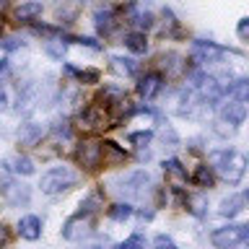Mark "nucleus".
Returning a JSON list of instances; mask_svg holds the SVG:
<instances>
[{"mask_svg": "<svg viewBox=\"0 0 249 249\" xmlns=\"http://www.w3.org/2000/svg\"><path fill=\"white\" fill-rule=\"evenodd\" d=\"M127 161L124 148H120L114 140H101V163L104 166H122Z\"/></svg>", "mask_w": 249, "mask_h": 249, "instance_id": "nucleus-9", "label": "nucleus"}, {"mask_svg": "<svg viewBox=\"0 0 249 249\" xmlns=\"http://www.w3.org/2000/svg\"><path fill=\"white\" fill-rule=\"evenodd\" d=\"M75 161L81 163L83 169L96 171L101 166V143H99V140H83V143H78Z\"/></svg>", "mask_w": 249, "mask_h": 249, "instance_id": "nucleus-5", "label": "nucleus"}, {"mask_svg": "<svg viewBox=\"0 0 249 249\" xmlns=\"http://www.w3.org/2000/svg\"><path fill=\"white\" fill-rule=\"evenodd\" d=\"M23 42L21 39H16V36H8V39H0V47H3V50H8V52H13V50H18Z\"/></svg>", "mask_w": 249, "mask_h": 249, "instance_id": "nucleus-33", "label": "nucleus"}, {"mask_svg": "<svg viewBox=\"0 0 249 249\" xmlns=\"http://www.w3.org/2000/svg\"><path fill=\"white\" fill-rule=\"evenodd\" d=\"M208 163L218 171V177L229 184H239L247 174V156L233 148H221V151H210Z\"/></svg>", "mask_w": 249, "mask_h": 249, "instance_id": "nucleus-1", "label": "nucleus"}, {"mask_svg": "<svg viewBox=\"0 0 249 249\" xmlns=\"http://www.w3.org/2000/svg\"><path fill=\"white\" fill-rule=\"evenodd\" d=\"M226 54L223 47H218L213 42H195V52H192V60L202 65V62H218Z\"/></svg>", "mask_w": 249, "mask_h": 249, "instance_id": "nucleus-7", "label": "nucleus"}, {"mask_svg": "<svg viewBox=\"0 0 249 249\" xmlns=\"http://www.w3.org/2000/svg\"><path fill=\"white\" fill-rule=\"evenodd\" d=\"M244 200H249V190H247V192H244Z\"/></svg>", "mask_w": 249, "mask_h": 249, "instance_id": "nucleus-37", "label": "nucleus"}, {"mask_svg": "<svg viewBox=\"0 0 249 249\" xmlns=\"http://www.w3.org/2000/svg\"><path fill=\"white\" fill-rule=\"evenodd\" d=\"M75 182H78L75 171H70L68 166H54V169H50V171H44V174H42L39 187H42L44 195H60V192L70 190Z\"/></svg>", "mask_w": 249, "mask_h": 249, "instance_id": "nucleus-3", "label": "nucleus"}, {"mask_svg": "<svg viewBox=\"0 0 249 249\" xmlns=\"http://www.w3.org/2000/svg\"><path fill=\"white\" fill-rule=\"evenodd\" d=\"M112 70L120 73V75H138L140 65L130 57H112Z\"/></svg>", "mask_w": 249, "mask_h": 249, "instance_id": "nucleus-21", "label": "nucleus"}, {"mask_svg": "<svg viewBox=\"0 0 249 249\" xmlns=\"http://www.w3.org/2000/svg\"><path fill=\"white\" fill-rule=\"evenodd\" d=\"M130 215H132L130 202H114V205L109 208V218H114V221H127Z\"/></svg>", "mask_w": 249, "mask_h": 249, "instance_id": "nucleus-25", "label": "nucleus"}, {"mask_svg": "<svg viewBox=\"0 0 249 249\" xmlns=\"http://www.w3.org/2000/svg\"><path fill=\"white\" fill-rule=\"evenodd\" d=\"M210 241L218 249H231L244 241V226H223V229H215L210 233Z\"/></svg>", "mask_w": 249, "mask_h": 249, "instance_id": "nucleus-6", "label": "nucleus"}, {"mask_svg": "<svg viewBox=\"0 0 249 249\" xmlns=\"http://www.w3.org/2000/svg\"><path fill=\"white\" fill-rule=\"evenodd\" d=\"M75 127L81 130V132H89V135H93V132H101L104 127H112V117H109V109L101 107V104L86 107L83 112L78 114Z\"/></svg>", "mask_w": 249, "mask_h": 249, "instance_id": "nucleus-2", "label": "nucleus"}, {"mask_svg": "<svg viewBox=\"0 0 249 249\" xmlns=\"http://www.w3.org/2000/svg\"><path fill=\"white\" fill-rule=\"evenodd\" d=\"M44 50H47V54H50V57L62 60V54H65V44L57 42V39H50V42H44Z\"/></svg>", "mask_w": 249, "mask_h": 249, "instance_id": "nucleus-29", "label": "nucleus"}, {"mask_svg": "<svg viewBox=\"0 0 249 249\" xmlns=\"http://www.w3.org/2000/svg\"><path fill=\"white\" fill-rule=\"evenodd\" d=\"M65 73L73 75V78H78L81 83H96V81H99V70H78V68H73V65H65Z\"/></svg>", "mask_w": 249, "mask_h": 249, "instance_id": "nucleus-24", "label": "nucleus"}, {"mask_svg": "<svg viewBox=\"0 0 249 249\" xmlns=\"http://www.w3.org/2000/svg\"><path fill=\"white\" fill-rule=\"evenodd\" d=\"M241 205H244V197L241 195H229V197L221 200V208H218V213L223 218H233L241 213Z\"/></svg>", "mask_w": 249, "mask_h": 249, "instance_id": "nucleus-17", "label": "nucleus"}, {"mask_svg": "<svg viewBox=\"0 0 249 249\" xmlns=\"http://www.w3.org/2000/svg\"><path fill=\"white\" fill-rule=\"evenodd\" d=\"M0 34H3V21H0Z\"/></svg>", "mask_w": 249, "mask_h": 249, "instance_id": "nucleus-38", "label": "nucleus"}, {"mask_svg": "<svg viewBox=\"0 0 249 249\" xmlns=\"http://www.w3.org/2000/svg\"><path fill=\"white\" fill-rule=\"evenodd\" d=\"M236 36L241 42H249V16H244V18L236 23Z\"/></svg>", "mask_w": 249, "mask_h": 249, "instance_id": "nucleus-32", "label": "nucleus"}, {"mask_svg": "<svg viewBox=\"0 0 249 249\" xmlns=\"http://www.w3.org/2000/svg\"><path fill=\"white\" fill-rule=\"evenodd\" d=\"M231 249H233V247H231Z\"/></svg>", "mask_w": 249, "mask_h": 249, "instance_id": "nucleus-39", "label": "nucleus"}, {"mask_svg": "<svg viewBox=\"0 0 249 249\" xmlns=\"http://www.w3.org/2000/svg\"><path fill=\"white\" fill-rule=\"evenodd\" d=\"M11 169L16 171V174H23V177H29V174H34V163H31L29 159H23V156H16V159L11 161Z\"/></svg>", "mask_w": 249, "mask_h": 249, "instance_id": "nucleus-27", "label": "nucleus"}, {"mask_svg": "<svg viewBox=\"0 0 249 249\" xmlns=\"http://www.w3.org/2000/svg\"><path fill=\"white\" fill-rule=\"evenodd\" d=\"M8 5H11V0H0V11H5Z\"/></svg>", "mask_w": 249, "mask_h": 249, "instance_id": "nucleus-36", "label": "nucleus"}, {"mask_svg": "<svg viewBox=\"0 0 249 249\" xmlns=\"http://www.w3.org/2000/svg\"><path fill=\"white\" fill-rule=\"evenodd\" d=\"M124 47L135 54H145L148 52V39H145L143 31H130V34H124Z\"/></svg>", "mask_w": 249, "mask_h": 249, "instance_id": "nucleus-18", "label": "nucleus"}, {"mask_svg": "<svg viewBox=\"0 0 249 249\" xmlns=\"http://www.w3.org/2000/svg\"><path fill=\"white\" fill-rule=\"evenodd\" d=\"M93 229V218L91 213H78L73 218H68L65 226H62V239H68V241H78V239H83V236H89Z\"/></svg>", "mask_w": 249, "mask_h": 249, "instance_id": "nucleus-4", "label": "nucleus"}, {"mask_svg": "<svg viewBox=\"0 0 249 249\" xmlns=\"http://www.w3.org/2000/svg\"><path fill=\"white\" fill-rule=\"evenodd\" d=\"M221 120L226 124H231V127H239V124L247 120V107L241 104V101H236V99L229 101V104L221 107Z\"/></svg>", "mask_w": 249, "mask_h": 249, "instance_id": "nucleus-11", "label": "nucleus"}, {"mask_svg": "<svg viewBox=\"0 0 249 249\" xmlns=\"http://www.w3.org/2000/svg\"><path fill=\"white\" fill-rule=\"evenodd\" d=\"M18 233L29 241H36L42 236V221H39L36 215H23L18 221Z\"/></svg>", "mask_w": 249, "mask_h": 249, "instance_id": "nucleus-14", "label": "nucleus"}, {"mask_svg": "<svg viewBox=\"0 0 249 249\" xmlns=\"http://www.w3.org/2000/svg\"><path fill=\"white\" fill-rule=\"evenodd\" d=\"M93 18H96V31H99L101 36H109L117 29V16L112 11H96Z\"/></svg>", "mask_w": 249, "mask_h": 249, "instance_id": "nucleus-16", "label": "nucleus"}, {"mask_svg": "<svg viewBox=\"0 0 249 249\" xmlns=\"http://www.w3.org/2000/svg\"><path fill=\"white\" fill-rule=\"evenodd\" d=\"M148 184H151V177H148L145 171H135V174H130V177L122 179V182H120V190L127 192V195H132V197H140V195L145 192Z\"/></svg>", "mask_w": 249, "mask_h": 249, "instance_id": "nucleus-10", "label": "nucleus"}, {"mask_svg": "<svg viewBox=\"0 0 249 249\" xmlns=\"http://www.w3.org/2000/svg\"><path fill=\"white\" fill-rule=\"evenodd\" d=\"M192 182L197 184V187H213V184H215L213 166H208V163H200V166L195 169V174H192Z\"/></svg>", "mask_w": 249, "mask_h": 249, "instance_id": "nucleus-20", "label": "nucleus"}, {"mask_svg": "<svg viewBox=\"0 0 249 249\" xmlns=\"http://www.w3.org/2000/svg\"><path fill=\"white\" fill-rule=\"evenodd\" d=\"M145 244H143V236L140 233H132L130 239H124V241H120L114 249H143Z\"/></svg>", "mask_w": 249, "mask_h": 249, "instance_id": "nucleus-30", "label": "nucleus"}, {"mask_svg": "<svg viewBox=\"0 0 249 249\" xmlns=\"http://www.w3.org/2000/svg\"><path fill=\"white\" fill-rule=\"evenodd\" d=\"M163 174H166V179L171 182L174 190H182V187L187 184V169L182 166V161H177V159L163 161Z\"/></svg>", "mask_w": 249, "mask_h": 249, "instance_id": "nucleus-12", "label": "nucleus"}, {"mask_svg": "<svg viewBox=\"0 0 249 249\" xmlns=\"http://www.w3.org/2000/svg\"><path fill=\"white\" fill-rule=\"evenodd\" d=\"M161 89H163V75H161V73H145V75L138 81V93H140L145 101L156 99V96L161 93Z\"/></svg>", "mask_w": 249, "mask_h": 249, "instance_id": "nucleus-8", "label": "nucleus"}, {"mask_svg": "<svg viewBox=\"0 0 249 249\" xmlns=\"http://www.w3.org/2000/svg\"><path fill=\"white\" fill-rule=\"evenodd\" d=\"M42 140V127L36 122H23L18 127V145L23 148H34Z\"/></svg>", "mask_w": 249, "mask_h": 249, "instance_id": "nucleus-13", "label": "nucleus"}, {"mask_svg": "<svg viewBox=\"0 0 249 249\" xmlns=\"http://www.w3.org/2000/svg\"><path fill=\"white\" fill-rule=\"evenodd\" d=\"M153 247H156V249H179V247L174 244V241H171V239L166 236V233H159V236L153 239Z\"/></svg>", "mask_w": 249, "mask_h": 249, "instance_id": "nucleus-31", "label": "nucleus"}, {"mask_svg": "<svg viewBox=\"0 0 249 249\" xmlns=\"http://www.w3.org/2000/svg\"><path fill=\"white\" fill-rule=\"evenodd\" d=\"M5 195L13 205H21V202H29V190L26 187H18V184H5Z\"/></svg>", "mask_w": 249, "mask_h": 249, "instance_id": "nucleus-23", "label": "nucleus"}, {"mask_svg": "<svg viewBox=\"0 0 249 249\" xmlns=\"http://www.w3.org/2000/svg\"><path fill=\"white\" fill-rule=\"evenodd\" d=\"M153 140V130H138V132H130V143L135 148H145L148 143Z\"/></svg>", "mask_w": 249, "mask_h": 249, "instance_id": "nucleus-28", "label": "nucleus"}, {"mask_svg": "<svg viewBox=\"0 0 249 249\" xmlns=\"http://www.w3.org/2000/svg\"><path fill=\"white\" fill-rule=\"evenodd\" d=\"M39 16H42V3H36V0H29V3H21L16 8V18L21 23H31V21H36Z\"/></svg>", "mask_w": 249, "mask_h": 249, "instance_id": "nucleus-15", "label": "nucleus"}, {"mask_svg": "<svg viewBox=\"0 0 249 249\" xmlns=\"http://www.w3.org/2000/svg\"><path fill=\"white\" fill-rule=\"evenodd\" d=\"M231 96L236 101H249V78H239L236 83H231Z\"/></svg>", "mask_w": 249, "mask_h": 249, "instance_id": "nucleus-26", "label": "nucleus"}, {"mask_svg": "<svg viewBox=\"0 0 249 249\" xmlns=\"http://www.w3.org/2000/svg\"><path fill=\"white\" fill-rule=\"evenodd\" d=\"M8 239H11V231H8V226L0 223V247H5V244H8Z\"/></svg>", "mask_w": 249, "mask_h": 249, "instance_id": "nucleus-34", "label": "nucleus"}, {"mask_svg": "<svg viewBox=\"0 0 249 249\" xmlns=\"http://www.w3.org/2000/svg\"><path fill=\"white\" fill-rule=\"evenodd\" d=\"M124 99V91L122 89H117V86H107L104 91H99V96H96V101H101V107H112V104H117V101H122Z\"/></svg>", "mask_w": 249, "mask_h": 249, "instance_id": "nucleus-22", "label": "nucleus"}, {"mask_svg": "<svg viewBox=\"0 0 249 249\" xmlns=\"http://www.w3.org/2000/svg\"><path fill=\"white\" fill-rule=\"evenodd\" d=\"M159 65H161V70H166V75H179V73L184 70V62H182V57H179L177 52L161 54V57H159Z\"/></svg>", "mask_w": 249, "mask_h": 249, "instance_id": "nucleus-19", "label": "nucleus"}, {"mask_svg": "<svg viewBox=\"0 0 249 249\" xmlns=\"http://www.w3.org/2000/svg\"><path fill=\"white\" fill-rule=\"evenodd\" d=\"M3 109H8V93H5L3 86H0V112H3Z\"/></svg>", "mask_w": 249, "mask_h": 249, "instance_id": "nucleus-35", "label": "nucleus"}]
</instances>
